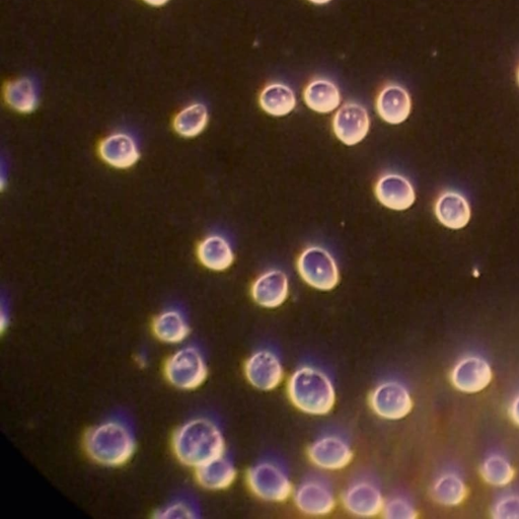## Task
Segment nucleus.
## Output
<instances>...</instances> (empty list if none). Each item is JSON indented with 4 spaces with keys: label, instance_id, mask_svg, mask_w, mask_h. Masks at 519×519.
Instances as JSON below:
<instances>
[{
    "label": "nucleus",
    "instance_id": "29",
    "mask_svg": "<svg viewBox=\"0 0 519 519\" xmlns=\"http://www.w3.org/2000/svg\"><path fill=\"white\" fill-rule=\"evenodd\" d=\"M493 515L498 519H519V496L501 498L494 506Z\"/></svg>",
    "mask_w": 519,
    "mask_h": 519
},
{
    "label": "nucleus",
    "instance_id": "31",
    "mask_svg": "<svg viewBox=\"0 0 519 519\" xmlns=\"http://www.w3.org/2000/svg\"><path fill=\"white\" fill-rule=\"evenodd\" d=\"M510 417L519 426V396L514 399L510 406Z\"/></svg>",
    "mask_w": 519,
    "mask_h": 519
},
{
    "label": "nucleus",
    "instance_id": "17",
    "mask_svg": "<svg viewBox=\"0 0 519 519\" xmlns=\"http://www.w3.org/2000/svg\"><path fill=\"white\" fill-rule=\"evenodd\" d=\"M236 477V467L226 454L196 468L198 483L208 490H225L233 485Z\"/></svg>",
    "mask_w": 519,
    "mask_h": 519
},
{
    "label": "nucleus",
    "instance_id": "18",
    "mask_svg": "<svg viewBox=\"0 0 519 519\" xmlns=\"http://www.w3.org/2000/svg\"><path fill=\"white\" fill-rule=\"evenodd\" d=\"M411 98L408 92L397 85L386 87L379 95L377 109L380 116L388 123H403L411 112Z\"/></svg>",
    "mask_w": 519,
    "mask_h": 519
},
{
    "label": "nucleus",
    "instance_id": "5",
    "mask_svg": "<svg viewBox=\"0 0 519 519\" xmlns=\"http://www.w3.org/2000/svg\"><path fill=\"white\" fill-rule=\"evenodd\" d=\"M247 479L253 493L268 502H283L293 493L287 472L273 461L256 464L249 470Z\"/></svg>",
    "mask_w": 519,
    "mask_h": 519
},
{
    "label": "nucleus",
    "instance_id": "28",
    "mask_svg": "<svg viewBox=\"0 0 519 519\" xmlns=\"http://www.w3.org/2000/svg\"><path fill=\"white\" fill-rule=\"evenodd\" d=\"M382 514L387 519H414L418 516L416 508L404 497L386 501Z\"/></svg>",
    "mask_w": 519,
    "mask_h": 519
},
{
    "label": "nucleus",
    "instance_id": "19",
    "mask_svg": "<svg viewBox=\"0 0 519 519\" xmlns=\"http://www.w3.org/2000/svg\"><path fill=\"white\" fill-rule=\"evenodd\" d=\"M435 212L443 226L452 230L465 228L471 218V208L467 200L460 194L449 192L437 201Z\"/></svg>",
    "mask_w": 519,
    "mask_h": 519
},
{
    "label": "nucleus",
    "instance_id": "23",
    "mask_svg": "<svg viewBox=\"0 0 519 519\" xmlns=\"http://www.w3.org/2000/svg\"><path fill=\"white\" fill-rule=\"evenodd\" d=\"M305 101L312 110L326 114L338 108L341 96L335 84L327 80H317L307 87Z\"/></svg>",
    "mask_w": 519,
    "mask_h": 519
},
{
    "label": "nucleus",
    "instance_id": "24",
    "mask_svg": "<svg viewBox=\"0 0 519 519\" xmlns=\"http://www.w3.org/2000/svg\"><path fill=\"white\" fill-rule=\"evenodd\" d=\"M433 497L441 505L458 506L468 496V487L464 480L456 474H446L436 480L433 486Z\"/></svg>",
    "mask_w": 519,
    "mask_h": 519
},
{
    "label": "nucleus",
    "instance_id": "13",
    "mask_svg": "<svg viewBox=\"0 0 519 519\" xmlns=\"http://www.w3.org/2000/svg\"><path fill=\"white\" fill-rule=\"evenodd\" d=\"M99 155L106 164L121 170L133 167L140 157L134 137L123 132L103 139L99 145Z\"/></svg>",
    "mask_w": 519,
    "mask_h": 519
},
{
    "label": "nucleus",
    "instance_id": "9",
    "mask_svg": "<svg viewBox=\"0 0 519 519\" xmlns=\"http://www.w3.org/2000/svg\"><path fill=\"white\" fill-rule=\"evenodd\" d=\"M309 458L321 470L340 471L350 465L353 451L343 437L327 434L313 442Z\"/></svg>",
    "mask_w": 519,
    "mask_h": 519
},
{
    "label": "nucleus",
    "instance_id": "20",
    "mask_svg": "<svg viewBox=\"0 0 519 519\" xmlns=\"http://www.w3.org/2000/svg\"><path fill=\"white\" fill-rule=\"evenodd\" d=\"M198 259L205 267L213 271H224L234 262V252L228 241L219 236L203 240L197 249Z\"/></svg>",
    "mask_w": 519,
    "mask_h": 519
},
{
    "label": "nucleus",
    "instance_id": "27",
    "mask_svg": "<svg viewBox=\"0 0 519 519\" xmlns=\"http://www.w3.org/2000/svg\"><path fill=\"white\" fill-rule=\"evenodd\" d=\"M484 480L494 487L509 485L515 476L510 462L500 455H492L483 463L481 469Z\"/></svg>",
    "mask_w": 519,
    "mask_h": 519
},
{
    "label": "nucleus",
    "instance_id": "14",
    "mask_svg": "<svg viewBox=\"0 0 519 519\" xmlns=\"http://www.w3.org/2000/svg\"><path fill=\"white\" fill-rule=\"evenodd\" d=\"M369 116L360 105H344L335 115L333 126L336 136L347 145L361 142L369 130Z\"/></svg>",
    "mask_w": 519,
    "mask_h": 519
},
{
    "label": "nucleus",
    "instance_id": "12",
    "mask_svg": "<svg viewBox=\"0 0 519 519\" xmlns=\"http://www.w3.org/2000/svg\"><path fill=\"white\" fill-rule=\"evenodd\" d=\"M293 497L296 507L311 516L328 515L336 506L332 488L326 481L318 478L304 481L296 488Z\"/></svg>",
    "mask_w": 519,
    "mask_h": 519
},
{
    "label": "nucleus",
    "instance_id": "21",
    "mask_svg": "<svg viewBox=\"0 0 519 519\" xmlns=\"http://www.w3.org/2000/svg\"><path fill=\"white\" fill-rule=\"evenodd\" d=\"M7 104L20 113L33 112L39 103L37 84L30 78H22L9 82L4 90Z\"/></svg>",
    "mask_w": 519,
    "mask_h": 519
},
{
    "label": "nucleus",
    "instance_id": "6",
    "mask_svg": "<svg viewBox=\"0 0 519 519\" xmlns=\"http://www.w3.org/2000/svg\"><path fill=\"white\" fill-rule=\"evenodd\" d=\"M369 403L379 417L389 421L406 418L412 412L414 406L408 388L395 380L378 385L370 394Z\"/></svg>",
    "mask_w": 519,
    "mask_h": 519
},
{
    "label": "nucleus",
    "instance_id": "8",
    "mask_svg": "<svg viewBox=\"0 0 519 519\" xmlns=\"http://www.w3.org/2000/svg\"><path fill=\"white\" fill-rule=\"evenodd\" d=\"M245 374L248 382L254 388L270 392L282 383L284 369L276 352L270 349H260L247 360Z\"/></svg>",
    "mask_w": 519,
    "mask_h": 519
},
{
    "label": "nucleus",
    "instance_id": "11",
    "mask_svg": "<svg viewBox=\"0 0 519 519\" xmlns=\"http://www.w3.org/2000/svg\"><path fill=\"white\" fill-rule=\"evenodd\" d=\"M493 381V370L489 362L480 356L462 359L454 368L452 383L466 394H478L485 391Z\"/></svg>",
    "mask_w": 519,
    "mask_h": 519
},
{
    "label": "nucleus",
    "instance_id": "1",
    "mask_svg": "<svg viewBox=\"0 0 519 519\" xmlns=\"http://www.w3.org/2000/svg\"><path fill=\"white\" fill-rule=\"evenodd\" d=\"M173 450L182 464L196 469L224 455L226 442L219 426L201 417L186 422L176 431Z\"/></svg>",
    "mask_w": 519,
    "mask_h": 519
},
{
    "label": "nucleus",
    "instance_id": "15",
    "mask_svg": "<svg viewBox=\"0 0 519 519\" xmlns=\"http://www.w3.org/2000/svg\"><path fill=\"white\" fill-rule=\"evenodd\" d=\"M288 292V278L278 270L262 275L252 288L254 301L266 309H276L282 306L287 300Z\"/></svg>",
    "mask_w": 519,
    "mask_h": 519
},
{
    "label": "nucleus",
    "instance_id": "33",
    "mask_svg": "<svg viewBox=\"0 0 519 519\" xmlns=\"http://www.w3.org/2000/svg\"><path fill=\"white\" fill-rule=\"evenodd\" d=\"M311 3L316 5H325L331 2V0H310Z\"/></svg>",
    "mask_w": 519,
    "mask_h": 519
},
{
    "label": "nucleus",
    "instance_id": "4",
    "mask_svg": "<svg viewBox=\"0 0 519 519\" xmlns=\"http://www.w3.org/2000/svg\"><path fill=\"white\" fill-rule=\"evenodd\" d=\"M207 364L201 350L186 346L175 352L167 361V380L176 388L192 391L202 386L207 378Z\"/></svg>",
    "mask_w": 519,
    "mask_h": 519
},
{
    "label": "nucleus",
    "instance_id": "32",
    "mask_svg": "<svg viewBox=\"0 0 519 519\" xmlns=\"http://www.w3.org/2000/svg\"><path fill=\"white\" fill-rule=\"evenodd\" d=\"M143 2L153 7H162L169 3L170 0H143Z\"/></svg>",
    "mask_w": 519,
    "mask_h": 519
},
{
    "label": "nucleus",
    "instance_id": "22",
    "mask_svg": "<svg viewBox=\"0 0 519 519\" xmlns=\"http://www.w3.org/2000/svg\"><path fill=\"white\" fill-rule=\"evenodd\" d=\"M153 327L157 338L169 344L181 343L188 337L190 331L186 316L175 309L159 315Z\"/></svg>",
    "mask_w": 519,
    "mask_h": 519
},
{
    "label": "nucleus",
    "instance_id": "26",
    "mask_svg": "<svg viewBox=\"0 0 519 519\" xmlns=\"http://www.w3.org/2000/svg\"><path fill=\"white\" fill-rule=\"evenodd\" d=\"M260 104L265 112L273 116H285L296 105L294 93L281 84H273L265 88L260 96Z\"/></svg>",
    "mask_w": 519,
    "mask_h": 519
},
{
    "label": "nucleus",
    "instance_id": "3",
    "mask_svg": "<svg viewBox=\"0 0 519 519\" xmlns=\"http://www.w3.org/2000/svg\"><path fill=\"white\" fill-rule=\"evenodd\" d=\"M85 448L88 455L100 465L122 466L135 452V435L126 420L112 418L89 430Z\"/></svg>",
    "mask_w": 519,
    "mask_h": 519
},
{
    "label": "nucleus",
    "instance_id": "7",
    "mask_svg": "<svg viewBox=\"0 0 519 519\" xmlns=\"http://www.w3.org/2000/svg\"><path fill=\"white\" fill-rule=\"evenodd\" d=\"M298 268L303 279L319 290H332L339 282V271L333 257L319 247L306 250L299 259Z\"/></svg>",
    "mask_w": 519,
    "mask_h": 519
},
{
    "label": "nucleus",
    "instance_id": "2",
    "mask_svg": "<svg viewBox=\"0 0 519 519\" xmlns=\"http://www.w3.org/2000/svg\"><path fill=\"white\" fill-rule=\"evenodd\" d=\"M292 404L308 415H328L336 404V389L323 369L304 365L296 369L287 384Z\"/></svg>",
    "mask_w": 519,
    "mask_h": 519
},
{
    "label": "nucleus",
    "instance_id": "10",
    "mask_svg": "<svg viewBox=\"0 0 519 519\" xmlns=\"http://www.w3.org/2000/svg\"><path fill=\"white\" fill-rule=\"evenodd\" d=\"M385 502L384 495L378 485L365 479L353 482L343 495V504L346 510L361 518L382 514Z\"/></svg>",
    "mask_w": 519,
    "mask_h": 519
},
{
    "label": "nucleus",
    "instance_id": "34",
    "mask_svg": "<svg viewBox=\"0 0 519 519\" xmlns=\"http://www.w3.org/2000/svg\"><path fill=\"white\" fill-rule=\"evenodd\" d=\"M517 80H518V84H519V70H518V73H517Z\"/></svg>",
    "mask_w": 519,
    "mask_h": 519
},
{
    "label": "nucleus",
    "instance_id": "30",
    "mask_svg": "<svg viewBox=\"0 0 519 519\" xmlns=\"http://www.w3.org/2000/svg\"><path fill=\"white\" fill-rule=\"evenodd\" d=\"M163 511L164 513L160 517H195L194 509L189 504H185V502L170 505Z\"/></svg>",
    "mask_w": 519,
    "mask_h": 519
},
{
    "label": "nucleus",
    "instance_id": "16",
    "mask_svg": "<svg viewBox=\"0 0 519 519\" xmlns=\"http://www.w3.org/2000/svg\"><path fill=\"white\" fill-rule=\"evenodd\" d=\"M376 194L380 202L394 210H406L415 202V191L411 183L399 175L384 176L377 185Z\"/></svg>",
    "mask_w": 519,
    "mask_h": 519
},
{
    "label": "nucleus",
    "instance_id": "25",
    "mask_svg": "<svg viewBox=\"0 0 519 519\" xmlns=\"http://www.w3.org/2000/svg\"><path fill=\"white\" fill-rule=\"evenodd\" d=\"M207 123V108L201 103H195L184 108L176 115L173 126L180 136L192 138L201 134Z\"/></svg>",
    "mask_w": 519,
    "mask_h": 519
}]
</instances>
